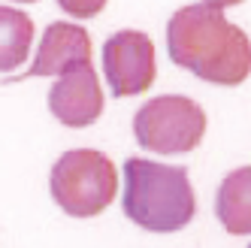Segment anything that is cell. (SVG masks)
Returning a JSON list of instances; mask_svg holds the SVG:
<instances>
[{"label": "cell", "instance_id": "obj_3", "mask_svg": "<svg viewBox=\"0 0 251 248\" xmlns=\"http://www.w3.org/2000/svg\"><path fill=\"white\" fill-rule=\"evenodd\" d=\"M51 197L73 218H94L118 194V170L97 149L64 151L51 167Z\"/></svg>", "mask_w": 251, "mask_h": 248}, {"label": "cell", "instance_id": "obj_13", "mask_svg": "<svg viewBox=\"0 0 251 248\" xmlns=\"http://www.w3.org/2000/svg\"><path fill=\"white\" fill-rule=\"evenodd\" d=\"M248 248H251V245H248Z\"/></svg>", "mask_w": 251, "mask_h": 248}, {"label": "cell", "instance_id": "obj_2", "mask_svg": "<svg viewBox=\"0 0 251 248\" xmlns=\"http://www.w3.org/2000/svg\"><path fill=\"white\" fill-rule=\"evenodd\" d=\"M124 215L149 233H176L194 221L197 197L185 167H167L146 157L124 164Z\"/></svg>", "mask_w": 251, "mask_h": 248}, {"label": "cell", "instance_id": "obj_1", "mask_svg": "<svg viewBox=\"0 0 251 248\" xmlns=\"http://www.w3.org/2000/svg\"><path fill=\"white\" fill-rule=\"evenodd\" d=\"M167 51L176 67L212 85H242L251 76V40L218 6H182L167 25Z\"/></svg>", "mask_w": 251, "mask_h": 248}, {"label": "cell", "instance_id": "obj_9", "mask_svg": "<svg viewBox=\"0 0 251 248\" xmlns=\"http://www.w3.org/2000/svg\"><path fill=\"white\" fill-rule=\"evenodd\" d=\"M33 43V22L30 15L12 6H0V73L19 70Z\"/></svg>", "mask_w": 251, "mask_h": 248}, {"label": "cell", "instance_id": "obj_6", "mask_svg": "<svg viewBox=\"0 0 251 248\" xmlns=\"http://www.w3.org/2000/svg\"><path fill=\"white\" fill-rule=\"evenodd\" d=\"M49 109L67 127H88L103 115V88L91 64L61 73L49 91Z\"/></svg>", "mask_w": 251, "mask_h": 248}, {"label": "cell", "instance_id": "obj_5", "mask_svg": "<svg viewBox=\"0 0 251 248\" xmlns=\"http://www.w3.org/2000/svg\"><path fill=\"white\" fill-rule=\"evenodd\" d=\"M103 73L115 97H136L157 76L154 43L142 30H118L103 46Z\"/></svg>", "mask_w": 251, "mask_h": 248}, {"label": "cell", "instance_id": "obj_8", "mask_svg": "<svg viewBox=\"0 0 251 248\" xmlns=\"http://www.w3.org/2000/svg\"><path fill=\"white\" fill-rule=\"evenodd\" d=\"M215 215H218L227 233H233V236L251 233V167L233 170L218 185Z\"/></svg>", "mask_w": 251, "mask_h": 248}, {"label": "cell", "instance_id": "obj_10", "mask_svg": "<svg viewBox=\"0 0 251 248\" xmlns=\"http://www.w3.org/2000/svg\"><path fill=\"white\" fill-rule=\"evenodd\" d=\"M58 6L73 19H94V15L103 12L106 0H58Z\"/></svg>", "mask_w": 251, "mask_h": 248}, {"label": "cell", "instance_id": "obj_4", "mask_svg": "<svg viewBox=\"0 0 251 248\" xmlns=\"http://www.w3.org/2000/svg\"><path fill=\"white\" fill-rule=\"evenodd\" d=\"M206 112L191 97L164 94L149 100L133 115L136 143L154 154H185L203 143Z\"/></svg>", "mask_w": 251, "mask_h": 248}, {"label": "cell", "instance_id": "obj_7", "mask_svg": "<svg viewBox=\"0 0 251 248\" xmlns=\"http://www.w3.org/2000/svg\"><path fill=\"white\" fill-rule=\"evenodd\" d=\"M82 64H91V37H88V30L73 22H51L40 40L33 64L15 79L61 76ZM15 79H9V82H15Z\"/></svg>", "mask_w": 251, "mask_h": 248}, {"label": "cell", "instance_id": "obj_12", "mask_svg": "<svg viewBox=\"0 0 251 248\" xmlns=\"http://www.w3.org/2000/svg\"><path fill=\"white\" fill-rule=\"evenodd\" d=\"M15 3H37V0H15Z\"/></svg>", "mask_w": 251, "mask_h": 248}, {"label": "cell", "instance_id": "obj_11", "mask_svg": "<svg viewBox=\"0 0 251 248\" xmlns=\"http://www.w3.org/2000/svg\"><path fill=\"white\" fill-rule=\"evenodd\" d=\"M203 3H209V6H218V9H227V6H239L242 0H203Z\"/></svg>", "mask_w": 251, "mask_h": 248}]
</instances>
